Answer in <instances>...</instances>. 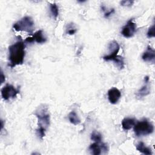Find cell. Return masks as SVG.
<instances>
[{
    "instance_id": "obj_19",
    "label": "cell",
    "mask_w": 155,
    "mask_h": 155,
    "mask_svg": "<svg viewBox=\"0 0 155 155\" xmlns=\"http://www.w3.org/2000/svg\"><path fill=\"white\" fill-rule=\"evenodd\" d=\"M147 36L148 38H154L155 36V27L154 24L150 27H149L148 31L147 33Z\"/></svg>"
},
{
    "instance_id": "obj_2",
    "label": "cell",
    "mask_w": 155,
    "mask_h": 155,
    "mask_svg": "<svg viewBox=\"0 0 155 155\" xmlns=\"http://www.w3.org/2000/svg\"><path fill=\"white\" fill-rule=\"evenodd\" d=\"M35 115L38 118V129L46 131L50 122V116L47 107L41 105L35 111Z\"/></svg>"
},
{
    "instance_id": "obj_17",
    "label": "cell",
    "mask_w": 155,
    "mask_h": 155,
    "mask_svg": "<svg viewBox=\"0 0 155 155\" xmlns=\"http://www.w3.org/2000/svg\"><path fill=\"white\" fill-rule=\"evenodd\" d=\"M50 12L51 16L56 19L59 15V8L56 3H50Z\"/></svg>"
},
{
    "instance_id": "obj_22",
    "label": "cell",
    "mask_w": 155,
    "mask_h": 155,
    "mask_svg": "<svg viewBox=\"0 0 155 155\" xmlns=\"http://www.w3.org/2000/svg\"><path fill=\"white\" fill-rule=\"evenodd\" d=\"M114 12V8L110 9V10L107 11V12H105V13H104V17H105V18H108V17H109L111 15H112Z\"/></svg>"
},
{
    "instance_id": "obj_5",
    "label": "cell",
    "mask_w": 155,
    "mask_h": 155,
    "mask_svg": "<svg viewBox=\"0 0 155 155\" xmlns=\"http://www.w3.org/2000/svg\"><path fill=\"white\" fill-rule=\"evenodd\" d=\"M1 92L2 99L5 101H8L16 97V95L19 93V90L15 88L13 85L7 84L1 89Z\"/></svg>"
},
{
    "instance_id": "obj_13",
    "label": "cell",
    "mask_w": 155,
    "mask_h": 155,
    "mask_svg": "<svg viewBox=\"0 0 155 155\" xmlns=\"http://www.w3.org/2000/svg\"><path fill=\"white\" fill-rule=\"evenodd\" d=\"M145 84L144 85H143L137 92V93L136 94L137 97L138 98H141L143 97L144 96H146L147 95H148L150 93V88L149 85H148V82H145Z\"/></svg>"
},
{
    "instance_id": "obj_10",
    "label": "cell",
    "mask_w": 155,
    "mask_h": 155,
    "mask_svg": "<svg viewBox=\"0 0 155 155\" xmlns=\"http://www.w3.org/2000/svg\"><path fill=\"white\" fill-rule=\"evenodd\" d=\"M102 142H96L91 143L89 147L88 150L90 152L91 154L93 155H99L102 153Z\"/></svg>"
},
{
    "instance_id": "obj_11",
    "label": "cell",
    "mask_w": 155,
    "mask_h": 155,
    "mask_svg": "<svg viewBox=\"0 0 155 155\" xmlns=\"http://www.w3.org/2000/svg\"><path fill=\"white\" fill-rule=\"evenodd\" d=\"M136 121L133 117H125L122 120V127L124 130H129L135 125Z\"/></svg>"
},
{
    "instance_id": "obj_1",
    "label": "cell",
    "mask_w": 155,
    "mask_h": 155,
    "mask_svg": "<svg viewBox=\"0 0 155 155\" xmlns=\"http://www.w3.org/2000/svg\"><path fill=\"white\" fill-rule=\"evenodd\" d=\"M25 45L21 40L8 47V66L13 68L23 64L25 55Z\"/></svg>"
},
{
    "instance_id": "obj_3",
    "label": "cell",
    "mask_w": 155,
    "mask_h": 155,
    "mask_svg": "<svg viewBox=\"0 0 155 155\" xmlns=\"http://www.w3.org/2000/svg\"><path fill=\"white\" fill-rule=\"evenodd\" d=\"M133 130L136 136H143L151 134L154 131V126L151 122L147 119L136 122L133 127Z\"/></svg>"
},
{
    "instance_id": "obj_12",
    "label": "cell",
    "mask_w": 155,
    "mask_h": 155,
    "mask_svg": "<svg viewBox=\"0 0 155 155\" xmlns=\"http://www.w3.org/2000/svg\"><path fill=\"white\" fill-rule=\"evenodd\" d=\"M136 148L138 151H139L140 153L143 154H147V155L152 154L151 149L150 147H147L143 142H138L136 145Z\"/></svg>"
},
{
    "instance_id": "obj_20",
    "label": "cell",
    "mask_w": 155,
    "mask_h": 155,
    "mask_svg": "<svg viewBox=\"0 0 155 155\" xmlns=\"http://www.w3.org/2000/svg\"><path fill=\"white\" fill-rule=\"evenodd\" d=\"M134 3V1H131V0H124L121 1L120 2V4L122 6L124 7H131Z\"/></svg>"
},
{
    "instance_id": "obj_18",
    "label": "cell",
    "mask_w": 155,
    "mask_h": 155,
    "mask_svg": "<svg viewBox=\"0 0 155 155\" xmlns=\"http://www.w3.org/2000/svg\"><path fill=\"white\" fill-rule=\"evenodd\" d=\"M90 138L94 142H102V134L99 132L94 130V131H93V132L91 134Z\"/></svg>"
},
{
    "instance_id": "obj_7",
    "label": "cell",
    "mask_w": 155,
    "mask_h": 155,
    "mask_svg": "<svg viewBox=\"0 0 155 155\" xmlns=\"http://www.w3.org/2000/svg\"><path fill=\"white\" fill-rule=\"evenodd\" d=\"M47 41V38L44 36L43 31L39 30L36 31L31 36L28 37L25 39V42L28 43H31L36 42L38 44H43Z\"/></svg>"
},
{
    "instance_id": "obj_8",
    "label": "cell",
    "mask_w": 155,
    "mask_h": 155,
    "mask_svg": "<svg viewBox=\"0 0 155 155\" xmlns=\"http://www.w3.org/2000/svg\"><path fill=\"white\" fill-rule=\"evenodd\" d=\"M121 97V93L119 89L113 87L108 91V99L112 104H116Z\"/></svg>"
},
{
    "instance_id": "obj_14",
    "label": "cell",
    "mask_w": 155,
    "mask_h": 155,
    "mask_svg": "<svg viewBox=\"0 0 155 155\" xmlns=\"http://www.w3.org/2000/svg\"><path fill=\"white\" fill-rule=\"evenodd\" d=\"M108 48L109 50V54L118 53L120 49V45L116 41L113 40L109 43Z\"/></svg>"
},
{
    "instance_id": "obj_9",
    "label": "cell",
    "mask_w": 155,
    "mask_h": 155,
    "mask_svg": "<svg viewBox=\"0 0 155 155\" xmlns=\"http://www.w3.org/2000/svg\"><path fill=\"white\" fill-rule=\"evenodd\" d=\"M142 59L147 62H154L155 51L150 46H148L145 51L143 52L142 56Z\"/></svg>"
},
{
    "instance_id": "obj_15",
    "label": "cell",
    "mask_w": 155,
    "mask_h": 155,
    "mask_svg": "<svg viewBox=\"0 0 155 155\" xmlns=\"http://www.w3.org/2000/svg\"><path fill=\"white\" fill-rule=\"evenodd\" d=\"M68 117L70 123L74 125H77L81 123V120L78 115L76 114V113L74 111H71L68 114Z\"/></svg>"
},
{
    "instance_id": "obj_6",
    "label": "cell",
    "mask_w": 155,
    "mask_h": 155,
    "mask_svg": "<svg viewBox=\"0 0 155 155\" xmlns=\"http://www.w3.org/2000/svg\"><path fill=\"white\" fill-rule=\"evenodd\" d=\"M137 27L136 23L133 21L132 19H129L127 24L122 27L121 34L122 35L127 38H131L133 36L136 31Z\"/></svg>"
},
{
    "instance_id": "obj_23",
    "label": "cell",
    "mask_w": 155,
    "mask_h": 155,
    "mask_svg": "<svg viewBox=\"0 0 155 155\" xmlns=\"http://www.w3.org/2000/svg\"><path fill=\"white\" fill-rule=\"evenodd\" d=\"M5 76L4 75V74H3V72H2V71L1 70V84H2L4 81H5Z\"/></svg>"
},
{
    "instance_id": "obj_21",
    "label": "cell",
    "mask_w": 155,
    "mask_h": 155,
    "mask_svg": "<svg viewBox=\"0 0 155 155\" xmlns=\"http://www.w3.org/2000/svg\"><path fill=\"white\" fill-rule=\"evenodd\" d=\"M67 33L70 35H74L76 32V29L73 26V25H70L68 24V28H67Z\"/></svg>"
},
{
    "instance_id": "obj_16",
    "label": "cell",
    "mask_w": 155,
    "mask_h": 155,
    "mask_svg": "<svg viewBox=\"0 0 155 155\" xmlns=\"http://www.w3.org/2000/svg\"><path fill=\"white\" fill-rule=\"evenodd\" d=\"M111 61L115 63L117 67L119 70H122L124 68V58L122 56L119 55H117L114 58H113L111 59Z\"/></svg>"
},
{
    "instance_id": "obj_4",
    "label": "cell",
    "mask_w": 155,
    "mask_h": 155,
    "mask_svg": "<svg viewBox=\"0 0 155 155\" xmlns=\"http://www.w3.org/2000/svg\"><path fill=\"white\" fill-rule=\"evenodd\" d=\"M35 24L33 19L28 16H26L18 21L13 25V28L17 31H25L31 33L33 31Z\"/></svg>"
}]
</instances>
